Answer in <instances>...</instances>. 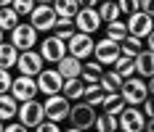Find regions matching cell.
<instances>
[{
  "label": "cell",
  "mask_w": 154,
  "mask_h": 132,
  "mask_svg": "<svg viewBox=\"0 0 154 132\" xmlns=\"http://www.w3.org/2000/svg\"><path fill=\"white\" fill-rule=\"evenodd\" d=\"M152 90H154V82H152V79L128 77V79H122V85H120L117 92H120V98H122L125 106H141V103L152 95Z\"/></svg>",
  "instance_id": "1"
},
{
  "label": "cell",
  "mask_w": 154,
  "mask_h": 132,
  "mask_svg": "<svg viewBox=\"0 0 154 132\" xmlns=\"http://www.w3.org/2000/svg\"><path fill=\"white\" fill-rule=\"evenodd\" d=\"M16 119L27 127V130H35L40 122H45V111H43V101L32 98V101L19 103V111H16Z\"/></svg>",
  "instance_id": "2"
},
{
  "label": "cell",
  "mask_w": 154,
  "mask_h": 132,
  "mask_svg": "<svg viewBox=\"0 0 154 132\" xmlns=\"http://www.w3.org/2000/svg\"><path fill=\"white\" fill-rule=\"evenodd\" d=\"M66 119L72 122V127H75V130L88 132V130H93L96 108H93V106H88L85 101H80V103H75V106H69V114H66Z\"/></svg>",
  "instance_id": "3"
},
{
  "label": "cell",
  "mask_w": 154,
  "mask_h": 132,
  "mask_svg": "<svg viewBox=\"0 0 154 132\" xmlns=\"http://www.w3.org/2000/svg\"><path fill=\"white\" fill-rule=\"evenodd\" d=\"M146 122H149V119L141 114L138 106H125L122 114L117 116V130L120 132H143Z\"/></svg>",
  "instance_id": "4"
},
{
  "label": "cell",
  "mask_w": 154,
  "mask_h": 132,
  "mask_svg": "<svg viewBox=\"0 0 154 132\" xmlns=\"http://www.w3.org/2000/svg\"><path fill=\"white\" fill-rule=\"evenodd\" d=\"M35 85H37V92H43V95H59L64 87V79L61 74L56 72V66H51V69H43V72L35 77Z\"/></svg>",
  "instance_id": "5"
},
{
  "label": "cell",
  "mask_w": 154,
  "mask_h": 132,
  "mask_svg": "<svg viewBox=\"0 0 154 132\" xmlns=\"http://www.w3.org/2000/svg\"><path fill=\"white\" fill-rule=\"evenodd\" d=\"M93 34H82V32H75L69 40H66V53L77 61H85L93 56Z\"/></svg>",
  "instance_id": "6"
},
{
  "label": "cell",
  "mask_w": 154,
  "mask_h": 132,
  "mask_svg": "<svg viewBox=\"0 0 154 132\" xmlns=\"http://www.w3.org/2000/svg\"><path fill=\"white\" fill-rule=\"evenodd\" d=\"M8 92H11V98H14L16 103L32 101V98L37 95V85H35V77H24V74L14 77V79H11V87H8Z\"/></svg>",
  "instance_id": "7"
},
{
  "label": "cell",
  "mask_w": 154,
  "mask_h": 132,
  "mask_svg": "<svg viewBox=\"0 0 154 132\" xmlns=\"http://www.w3.org/2000/svg\"><path fill=\"white\" fill-rule=\"evenodd\" d=\"M8 34H11V40H8V43L14 45L19 53H21V50H32V48L37 45V32L32 29L29 24H21V21H19Z\"/></svg>",
  "instance_id": "8"
},
{
  "label": "cell",
  "mask_w": 154,
  "mask_h": 132,
  "mask_svg": "<svg viewBox=\"0 0 154 132\" xmlns=\"http://www.w3.org/2000/svg\"><path fill=\"white\" fill-rule=\"evenodd\" d=\"M16 69H19V74H24V77H37V74L45 69V61L40 58V53L35 48L32 50H21L19 58H16Z\"/></svg>",
  "instance_id": "9"
},
{
  "label": "cell",
  "mask_w": 154,
  "mask_h": 132,
  "mask_svg": "<svg viewBox=\"0 0 154 132\" xmlns=\"http://www.w3.org/2000/svg\"><path fill=\"white\" fill-rule=\"evenodd\" d=\"M27 24H29V27L37 32V34H40V32H53L56 13H53V8H51V5H35Z\"/></svg>",
  "instance_id": "10"
},
{
  "label": "cell",
  "mask_w": 154,
  "mask_h": 132,
  "mask_svg": "<svg viewBox=\"0 0 154 132\" xmlns=\"http://www.w3.org/2000/svg\"><path fill=\"white\" fill-rule=\"evenodd\" d=\"M69 106H72V103L66 101L61 92H59V95H48L45 101H43L45 119H48V122H56V124H59V122H64V119H66V114H69Z\"/></svg>",
  "instance_id": "11"
},
{
  "label": "cell",
  "mask_w": 154,
  "mask_h": 132,
  "mask_svg": "<svg viewBox=\"0 0 154 132\" xmlns=\"http://www.w3.org/2000/svg\"><path fill=\"white\" fill-rule=\"evenodd\" d=\"M37 53H40V58L45 61V63H53V66H56V63L66 56V43L51 34V37H45V40L40 43V50H37Z\"/></svg>",
  "instance_id": "12"
},
{
  "label": "cell",
  "mask_w": 154,
  "mask_h": 132,
  "mask_svg": "<svg viewBox=\"0 0 154 132\" xmlns=\"http://www.w3.org/2000/svg\"><path fill=\"white\" fill-rule=\"evenodd\" d=\"M72 24H75V32H82V34H96L101 29V19L96 13V8H80Z\"/></svg>",
  "instance_id": "13"
},
{
  "label": "cell",
  "mask_w": 154,
  "mask_h": 132,
  "mask_svg": "<svg viewBox=\"0 0 154 132\" xmlns=\"http://www.w3.org/2000/svg\"><path fill=\"white\" fill-rule=\"evenodd\" d=\"M117 58H120V45L114 40L104 37V40L93 43V61H98L101 66H112Z\"/></svg>",
  "instance_id": "14"
},
{
  "label": "cell",
  "mask_w": 154,
  "mask_h": 132,
  "mask_svg": "<svg viewBox=\"0 0 154 132\" xmlns=\"http://www.w3.org/2000/svg\"><path fill=\"white\" fill-rule=\"evenodd\" d=\"M125 27H128V34H130V37H138V40H143L146 34H152V13L136 11V13L128 16Z\"/></svg>",
  "instance_id": "15"
},
{
  "label": "cell",
  "mask_w": 154,
  "mask_h": 132,
  "mask_svg": "<svg viewBox=\"0 0 154 132\" xmlns=\"http://www.w3.org/2000/svg\"><path fill=\"white\" fill-rule=\"evenodd\" d=\"M133 66H136V77L141 79H152V72H154V61H152V50H141L133 56Z\"/></svg>",
  "instance_id": "16"
},
{
  "label": "cell",
  "mask_w": 154,
  "mask_h": 132,
  "mask_svg": "<svg viewBox=\"0 0 154 132\" xmlns=\"http://www.w3.org/2000/svg\"><path fill=\"white\" fill-rule=\"evenodd\" d=\"M56 72L61 74V79H77V77H80V72H82V61L72 58V56L66 53V56L56 63Z\"/></svg>",
  "instance_id": "17"
},
{
  "label": "cell",
  "mask_w": 154,
  "mask_h": 132,
  "mask_svg": "<svg viewBox=\"0 0 154 132\" xmlns=\"http://www.w3.org/2000/svg\"><path fill=\"white\" fill-rule=\"evenodd\" d=\"M82 92H85V82L77 77V79H64V87H61V95L66 101H82Z\"/></svg>",
  "instance_id": "18"
},
{
  "label": "cell",
  "mask_w": 154,
  "mask_h": 132,
  "mask_svg": "<svg viewBox=\"0 0 154 132\" xmlns=\"http://www.w3.org/2000/svg\"><path fill=\"white\" fill-rule=\"evenodd\" d=\"M16 111H19V103L11 98V92H3L0 95V122H14Z\"/></svg>",
  "instance_id": "19"
},
{
  "label": "cell",
  "mask_w": 154,
  "mask_h": 132,
  "mask_svg": "<svg viewBox=\"0 0 154 132\" xmlns=\"http://www.w3.org/2000/svg\"><path fill=\"white\" fill-rule=\"evenodd\" d=\"M96 13H98V19H101V24H109V21L120 19V8H117V3L101 0V3L96 5Z\"/></svg>",
  "instance_id": "20"
},
{
  "label": "cell",
  "mask_w": 154,
  "mask_h": 132,
  "mask_svg": "<svg viewBox=\"0 0 154 132\" xmlns=\"http://www.w3.org/2000/svg\"><path fill=\"white\" fill-rule=\"evenodd\" d=\"M16 58H19V50H16L11 43H0V69H14Z\"/></svg>",
  "instance_id": "21"
},
{
  "label": "cell",
  "mask_w": 154,
  "mask_h": 132,
  "mask_svg": "<svg viewBox=\"0 0 154 132\" xmlns=\"http://www.w3.org/2000/svg\"><path fill=\"white\" fill-rule=\"evenodd\" d=\"M104 74V66L98 63V61H88V63H82V72H80V79L85 82V85H93V82H98V77Z\"/></svg>",
  "instance_id": "22"
},
{
  "label": "cell",
  "mask_w": 154,
  "mask_h": 132,
  "mask_svg": "<svg viewBox=\"0 0 154 132\" xmlns=\"http://www.w3.org/2000/svg\"><path fill=\"white\" fill-rule=\"evenodd\" d=\"M112 72L117 74L120 79H128V77H136V66H133V58L128 56H120V58L112 63Z\"/></svg>",
  "instance_id": "23"
},
{
  "label": "cell",
  "mask_w": 154,
  "mask_h": 132,
  "mask_svg": "<svg viewBox=\"0 0 154 132\" xmlns=\"http://www.w3.org/2000/svg\"><path fill=\"white\" fill-rule=\"evenodd\" d=\"M51 8H53V13H56V16H66V19H75V13L80 11L77 0H53Z\"/></svg>",
  "instance_id": "24"
},
{
  "label": "cell",
  "mask_w": 154,
  "mask_h": 132,
  "mask_svg": "<svg viewBox=\"0 0 154 132\" xmlns=\"http://www.w3.org/2000/svg\"><path fill=\"white\" fill-rule=\"evenodd\" d=\"M117 45H120V56H128V58H133L136 53L143 50V43H141L138 37H130V34H128L125 40H120Z\"/></svg>",
  "instance_id": "25"
},
{
  "label": "cell",
  "mask_w": 154,
  "mask_h": 132,
  "mask_svg": "<svg viewBox=\"0 0 154 132\" xmlns=\"http://www.w3.org/2000/svg\"><path fill=\"white\" fill-rule=\"evenodd\" d=\"M120 85H122V79H120L114 72H104L101 77H98V87L104 90V92H117Z\"/></svg>",
  "instance_id": "26"
},
{
  "label": "cell",
  "mask_w": 154,
  "mask_h": 132,
  "mask_svg": "<svg viewBox=\"0 0 154 132\" xmlns=\"http://www.w3.org/2000/svg\"><path fill=\"white\" fill-rule=\"evenodd\" d=\"M106 37L109 40H114V43H120L128 37V27H125L122 19H114V21H109L106 24Z\"/></svg>",
  "instance_id": "27"
},
{
  "label": "cell",
  "mask_w": 154,
  "mask_h": 132,
  "mask_svg": "<svg viewBox=\"0 0 154 132\" xmlns=\"http://www.w3.org/2000/svg\"><path fill=\"white\" fill-rule=\"evenodd\" d=\"M93 130L96 132H114L117 130V119L109 116V114H96V119H93Z\"/></svg>",
  "instance_id": "28"
},
{
  "label": "cell",
  "mask_w": 154,
  "mask_h": 132,
  "mask_svg": "<svg viewBox=\"0 0 154 132\" xmlns=\"http://www.w3.org/2000/svg\"><path fill=\"white\" fill-rule=\"evenodd\" d=\"M16 24H19V16H16L14 8H11V5L0 8V29H3V32H11Z\"/></svg>",
  "instance_id": "29"
},
{
  "label": "cell",
  "mask_w": 154,
  "mask_h": 132,
  "mask_svg": "<svg viewBox=\"0 0 154 132\" xmlns=\"http://www.w3.org/2000/svg\"><path fill=\"white\" fill-rule=\"evenodd\" d=\"M35 5H37L35 0H11V8L16 11V16H19V19H21V16H29Z\"/></svg>",
  "instance_id": "30"
},
{
  "label": "cell",
  "mask_w": 154,
  "mask_h": 132,
  "mask_svg": "<svg viewBox=\"0 0 154 132\" xmlns=\"http://www.w3.org/2000/svg\"><path fill=\"white\" fill-rule=\"evenodd\" d=\"M117 8H120V16H130L138 11V0H114Z\"/></svg>",
  "instance_id": "31"
},
{
  "label": "cell",
  "mask_w": 154,
  "mask_h": 132,
  "mask_svg": "<svg viewBox=\"0 0 154 132\" xmlns=\"http://www.w3.org/2000/svg\"><path fill=\"white\" fill-rule=\"evenodd\" d=\"M11 79H14V77H11V72H8V69H0V95H3V92H8Z\"/></svg>",
  "instance_id": "32"
},
{
  "label": "cell",
  "mask_w": 154,
  "mask_h": 132,
  "mask_svg": "<svg viewBox=\"0 0 154 132\" xmlns=\"http://www.w3.org/2000/svg\"><path fill=\"white\" fill-rule=\"evenodd\" d=\"M35 132H61V127H59V124H56V122H40V124H37V127H35Z\"/></svg>",
  "instance_id": "33"
},
{
  "label": "cell",
  "mask_w": 154,
  "mask_h": 132,
  "mask_svg": "<svg viewBox=\"0 0 154 132\" xmlns=\"http://www.w3.org/2000/svg\"><path fill=\"white\" fill-rule=\"evenodd\" d=\"M3 132H29L21 122H8V124H3Z\"/></svg>",
  "instance_id": "34"
},
{
  "label": "cell",
  "mask_w": 154,
  "mask_h": 132,
  "mask_svg": "<svg viewBox=\"0 0 154 132\" xmlns=\"http://www.w3.org/2000/svg\"><path fill=\"white\" fill-rule=\"evenodd\" d=\"M72 34H75V27H69V29H53V37H59V40H64V43H66Z\"/></svg>",
  "instance_id": "35"
},
{
  "label": "cell",
  "mask_w": 154,
  "mask_h": 132,
  "mask_svg": "<svg viewBox=\"0 0 154 132\" xmlns=\"http://www.w3.org/2000/svg\"><path fill=\"white\" fill-rule=\"evenodd\" d=\"M98 3H101V0H77V5H80V8H96Z\"/></svg>",
  "instance_id": "36"
},
{
  "label": "cell",
  "mask_w": 154,
  "mask_h": 132,
  "mask_svg": "<svg viewBox=\"0 0 154 132\" xmlns=\"http://www.w3.org/2000/svg\"><path fill=\"white\" fill-rule=\"evenodd\" d=\"M138 11H143V13H152V0H138Z\"/></svg>",
  "instance_id": "37"
},
{
  "label": "cell",
  "mask_w": 154,
  "mask_h": 132,
  "mask_svg": "<svg viewBox=\"0 0 154 132\" xmlns=\"http://www.w3.org/2000/svg\"><path fill=\"white\" fill-rule=\"evenodd\" d=\"M35 3H37V5H51L53 0H35Z\"/></svg>",
  "instance_id": "38"
},
{
  "label": "cell",
  "mask_w": 154,
  "mask_h": 132,
  "mask_svg": "<svg viewBox=\"0 0 154 132\" xmlns=\"http://www.w3.org/2000/svg\"><path fill=\"white\" fill-rule=\"evenodd\" d=\"M5 5H11V0H0V8H5Z\"/></svg>",
  "instance_id": "39"
},
{
  "label": "cell",
  "mask_w": 154,
  "mask_h": 132,
  "mask_svg": "<svg viewBox=\"0 0 154 132\" xmlns=\"http://www.w3.org/2000/svg\"><path fill=\"white\" fill-rule=\"evenodd\" d=\"M61 132H82V130H75V127H69V130H61Z\"/></svg>",
  "instance_id": "40"
},
{
  "label": "cell",
  "mask_w": 154,
  "mask_h": 132,
  "mask_svg": "<svg viewBox=\"0 0 154 132\" xmlns=\"http://www.w3.org/2000/svg\"><path fill=\"white\" fill-rule=\"evenodd\" d=\"M0 43H5V32L0 29Z\"/></svg>",
  "instance_id": "41"
},
{
  "label": "cell",
  "mask_w": 154,
  "mask_h": 132,
  "mask_svg": "<svg viewBox=\"0 0 154 132\" xmlns=\"http://www.w3.org/2000/svg\"><path fill=\"white\" fill-rule=\"evenodd\" d=\"M3 124H5V122H0V132H3Z\"/></svg>",
  "instance_id": "42"
},
{
  "label": "cell",
  "mask_w": 154,
  "mask_h": 132,
  "mask_svg": "<svg viewBox=\"0 0 154 132\" xmlns=\"http://www.w3.org/2000/svg\"><path fill=\"white\" fill-rule=\"evenodd\" d=\"M109 3H114V0H109Z\"/></svg>",
  "instance_id": "43"
},
{
  "label": "cell",
  "mask_w": 154,
  "mask_h": 132,
  "mask_svg": "<svg viewBox=\"0 0 154 132\" xmlns=\"http://www.w3.org/2000/svg\"><path fill=\"white\" fill-rule=\"evenodd\" d=\"M114 132H120V130H114Z\"/></svg>",
  "instance_id": "44"
},
{
  "label": "cell",
  "mask_w": 154,
  "mask_h": 132,
  "mask_svg": "<svg viewBox=\"0 0 154 132\" xmlns=\"http://www.w3.org/2000/svg\"><path fill=\"white\" fill-rule=\"evenodd\" d=\"M93 132H96V130H93Z\"/></svg>",
  "instance_id": "45"
}]
</instances>
